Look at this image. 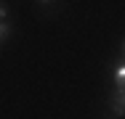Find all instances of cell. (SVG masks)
Segmentation results:
<instances>
[{"label": "cell", "instance_id": "4", "mask_svg": "<svg viewBox=\"0 0 125 119\" xmlns=\"http://www.w3.org/2000/svg\"><path fill=\"white\" fill-rule=\"evenodd\" d=\"M40 3H45V5H51V3H53V0H40Z\"/></svg>", "mask_w": 125, "mask_h": 119}, {"label": "cell", "instance_id": "1", "mask_svg": "<svg viewBox=\"0 0 125 119\" xmlns=\"http://www.w3.org/2000/svg\"><path fill=\"white\" fill-rule=\"evenodd\" d=\"M109 106H112V111H115L117 117H123V111H125V98H123V85H120V82H117L115 93L109 95Z\"/></svg>", "mask_w": 125, "mask_h": 119}, {"label": "cell", "instance_id": "2", "mask_svg": "<svg viewBox=\"0 0 125 119\" xmlns=\"http://www.w3.org/2000/svg\"><path fill=\"white\" fill-rule=\"evenodd\" d=\"M8 37H11V21L5 19V21H0V48L3 42H8Z\"/></svg>", "mask_w": 125, "mask_h": 119}, {"label": "cell", "instance_id": "5", "mask_svg": "<svg viewBox=\"0 0 125 119\" xmlns=\"http://www.w3.org/2000/svg\"><path fill=\"white\" fill-rule=\"evenodd\" d=\"M117 119H120V117H117Z\"/></svg>", "mask_w": 125, "mask_h": 119}, {"label": "cell", "instance_id": "3", "mask_svg": "<svg viewBox=\"0 0 125 119\" xmlns=\"http://www.w3.org/2000/svg\"><path fill=\"white\" fill-rule=\"evenodd\" d=\"M5 19H8V3L0 0V21H5Z\"/></svg>", "mask_w": 125, "mask_h": 119}]
</instances>
